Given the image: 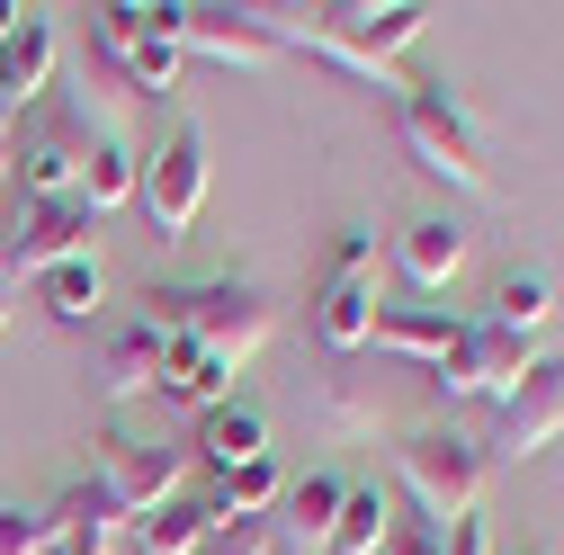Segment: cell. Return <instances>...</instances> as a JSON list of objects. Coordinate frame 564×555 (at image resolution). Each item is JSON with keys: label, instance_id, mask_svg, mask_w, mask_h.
<instances>
[{"label": "cell", "instance_id": "cell-22", "mask_svg": "<svg viewBox=\"0 0 564 555\" xmlns=\"http://www.w3.org/2000/svg\"><path fill=\"white\" fill-rule=\"evenodd\" d=\"M162 394L188 403V412H216V403H234V368H225V359H206V350H188V340H171Z\"/></svg>", "mask_w": 564, "mask_h": 555}, {"label": "cell", "instance_id": "cell-29", "mask_svg": "<svg viewBox=\"0 0 564 555\" xmlns=\"http://www.w3.org/2000/svg\"><path fill=\"white\" fill-rule=\"evenodd\" d=\"M332 278H377V233H368V225H349V233L332 242Z\"/></svg>", "mask_w": 564, "mask_h": 555}, {"label": "cell", "instance_id": "cell-1", "mask_svg": "<svg viewBox=\"0 0 564 555\" xmlns=\"http://www.w3.org/2000/svg\"><path fill=\"white\" fill-rule=\"evenodd\" d=\"M278 45H314L332 54L340 73H368V81H394V63L421 45V28H431V10L421 0H323V10H260Z\"/></svg>", "mask_w": 564, "mask_h": 555}, {"label": "cell", "instance_id": "cell-34", "mask_svg": "<svg viewBox=\"0 0 564 555\" xmlns=\"http://www.w3.org/2000/svg\"><path fill=\"white\" fill-rule=\"evenodd\" d=\"M0 331H10V296H0Z\"/></svg>", "mask_w": 564, "mask_h": 555}, {"label": "cell", "instance_id": "cell-11", "mask_svg": "<svg viewBox=\"0 0 564 555\" xmlns=\"http://www.w3.org/2000/svg\"><path fill=\"white\" fill-rule=\"evenodd\" d=\"M90 206L82 197H54V206H28V225H19V242L0 251V269L10 278H45V269H63V260H82L90 251Z\"/></svg>", "mask_w": 564, "mask_h": 555}, {"label": "cell", "instance_id": "cell-17", "mask_svg": "<svg viewBox=\"0 0 564 555\" xmlns=\"http://www.w3.org/2000/svg\"><path fill=\"white\" fill-rule=\"evenodd\" d=\"M466 251H475V233H466L457 216H421V225H403V242H394V260H403L412 287H448V278L466 269Z\"/></svg>", "mask_w": 564, "mask_h": 555}, {"label": "cell", "instance_id": "cell-25", "mask_svg": "<svg viewBox=\"0 0 564 555\" xmlns=\"http://www.w3.org/2000/svg\"><path fill=\"white\" fill-rule=\"evenodd\" d=\"M206 537H216V511H206V502H162V511L134 520V546H144V555H197Z\"/></svg>", "mask_w": 564, "mask_h": 555}, {"label": "cell", "instance_id": "cell-12", "mask_svg": "<svg viewBox=\"0 0 564 555\" xmlns=\"http://www.w3.org/2000/svg\"><path fill=\"white\" fill-rule=\"evenodd\" d=\"M117 537H126V511L99 493V483L54 493V511H45V555H117Z\"/></svg>", "mask_w": 564, "mask_h": 555}, {"label": "cell", "instance_id": "cell-23", "mask_svg": "<svg viewBox=\"0 0 564 555\" xmlns=\"http://www.w3.org/2000/svg\"><path fill=\"white\" fill-rule=\"evenodd\" d=\"M134 179H144V153H126L117 144V134H99V144H90V162H82V206H90V216H108V206H126L134 197Z\"/></svg>", "mask_w": 564, "mask_h": 555}, {"label": "cell", "instance_id": "cell-9", "mask_svg": "<svg viewBox=\"0 0 564 555\" xmlns=\"http://www.w3.org/2000/svg\"><path fill=\"white\" fill-rule=\"evenodd\" d=\"M529 368H538V340H520V331H502V323H466L457 359L431 368V385H440V394H492V403H502Z\"/></svg>", "mask_w": 564, "mask_h": 555}, {"label": "cell", "instance_id": "cell-16", "mask_svg": "<svg viewBox=\"0 0 564 555\" xmlns=\"http://www.w3.org/2000/svg\"><path fill=\"white\" fill-rule=\"evenodd\" d=\"M197 457L234 475V466H260L269 457V412L260 403H216V412H197Z\"/></svg>", "mask_w": 564, "mask_h": 555}, {"label": "cell", "instance_id": "cell-21", "mask_svg": "<svg viewBox=\"0 0 564 555\" xmlns=\"http://www.w3.org/2000/svg\"><path fill=\"white\" fill-rule=\"evenodd\" d=\"M278 502H288V475H278V457L216 475V493H206V511H216V520H269Z\"/></svg>", "mask_w": 564, "mask_h": 555}, {"label": "cell", "instance_id": "cell-20", "mask_svg": "<svg viewBox=\"0 0 564 555\" xmlns=\"http://www.w3.org/2000/svg\"><path fill=\"white\" fill-rule=\"evenodd\" d=\"M484 323H502V331L538 340V331L555 323V278H546V269H511V278H492V314H484Z\"/></svg>", "mask_w": 564, "mask_h": 555}, {"label": "cell", "instance_id": "cell-32", "mask_svg": "<svg viewBox=\"0 0 564 555\" xmlns=\"http://www.w3.org/2000/svg\"><path fill=\"white\" fill-rule=\"evenodd\" d=\"M19 19H28V10H19V0H0V36H10V28H19Z\"/></svg>", "mask_w": 564, "mask_h": 555}, {"label": "cell", "instance_id": "cell-26", "mask_svg": "<svg viewBox=\"0 0 564 555\" xmlns=\"http://www.w3.org/2000/svg\"><path fill=\"white\" fill-rule=\"evenodd\" d=\"M340 493H349L340 475H305V483H288V537H296V555H305V546H332Z\"/></svg>", "mask_w": 564, "mask_h": 555}, {"label": "cell", "instance_id": "cell-6", "mask_svg": "<svg viewBox=\"0 0 564 555\" xmlns=\"http://www.w3.org/2000/svg\"><path fill=\"white\" fill-rule=\"evenodd\" d=\"M99 448V493L126 511V520H144V511H162V502H180V483H188V448H162V439H90Z\"/></svg>", "mask_w": 564, "mask_h": 555}, {"label": "cell", "instance_id": "cell-14", "mask_svg": "<svg viewBox=\"0 0 564 555\" xmlns=\"http://www.w3.org/2000/svg\"><path fill=\"white\" fill-rule=\"evenodd\" d=\"M368 340H377V350H394V359L448 368V359H457V340H466V323H457V314H440V305H386Z\"/></svg>", "mask_w": 564, "mask_h": 555}, {"label": "cell", "instance_id": "cell-18", "mask_svg": "<svg viewBox=\"0 0 564 555\" xmlns=\"http://www.w3.org/2000/svg\"><path fill=\"white\" fill-rule=\"evenodd\" d=\"M314 331L332 340V350H368V331H377V278H323Z\"/></svg>", "mask_w": 564, "mask_h": 555}, {"label": "cell", "instance_id": "cell-2", "mask_svg": "<svg viewBox=\"0 0 564 555\" xmlns=\"http://www.w3.org/2000/svg\"><path fill=\"white\" fill-rule=\"evenodd\" d=\"M144 305H153V314H144L153 331L188 340V350L225 359V368L260 359V350H269V331H278V305H269L260 287H242V278H206V287H153Z\"/></svg>", "mask_w": 564, "mask_h": 555}, {"label": "cell", "instance_id": "cell-8", "mask_svg": "<svg viewBox=\"0 0 564 555\" xmlns=\"http://www.w3.org/2000/svg\"><path fill=\"white\" fill-rule=\"evenodd\" d=\"M180 54H206L225 63V73H260V63H278L288 45L269 36L260 10H225V0H180Z\"/></svg>", "mask_w": 564, "mask_h": 555}, {"label": "cell", "instance_id": "cell-5", "mask_svg": "<svg viewBox=\"0 0 564 555\" xmlns=\"http://www.w3.org/2000/svg\"><path fill=\"white\" fill-rule=\"evenodd\" d=\"M206 179H216V162H206V126H171L162 144L144 153V179H134V197H144V216L162 242H180L197 225V206H206Z\"/></svg>", "mask_w": 564, "mask_h": 555}, {"label": "cell", "instance_id": "cell-31", "mask_svg": "<svg viewBox=\"0 0 564 555\" xmlns=\"http://www.w3.org/2000/svg\"><path fill=\"white\" fill-rule=\"evenodd\" d=\"M386 555H440V529H431V520H394Z\"/></svg>", "mask_w": 564, "mask_h": 555}, {"label": "cell", "instance_id": "cell-35", "mask_svg": "<svg viewBox=\"0 0 564 555\" xmlns=\"http://www.w3.org/2000/svg\"><path fill=\"white\" fill-rule=\"evenodd\" d=\"M0 287H10V269H0Z\"/></svg>", "mask_w": 564, "mask_h": 555}, {"label": "cell", "instance_id": "cell-19", "mask_svg": "<svg viewBox=\"0 0 564 555\" xmlns=\"http://www.w3.org/2000/svg\"><path fill=\"white\" fill-rule=\"evenodd\" d=\"M386 537H394V493H386V483H349L323 555H386Z\"/></svg>", "mask_w": 564, "mask_h": 555}, {"label": "cell", "instance_id": "cell-3", "mask_svg": "<svg viewBox=\"0 0 564 555\" xmlns=\"http://www.w3.org/2000/svg\"><path fill=\"white\" fill-rule=\"evenodd\" d=\"M394 126H403V153H412L421 171H431V179H448V188H466V197H492L484 126L466 117V99H457L448 81H403Z\"/></svg>", "mask_w": 564, "mask_h": 555}, {"label": "cell", "instance_id": "cell-10", "mask_svg": "<svg viewBox=\"0 0 564 555\" xmlns=\"http://www.w3.org/2000/svg\"><path fill=\"white\" fill-rule=\"evenodd\" d=\"M492 412H502V422H492V448H502V457H538V448H555V439H564V359H538Z\"/></svg>", "mask_w": 564, "mask_h": 555}, {"label": "cell", "instance_id": "cell-4", "mask_svg": "<svg viewBox=\"0 0 564 555\" xmlns=\"http://www.w3.org/2000/svg\"><path fill=\"white\" fill-rule=\"evenodd\" d=\"M394 466H403V493L421 502L431 529L484 511V448H475V439H457V431H412V439L394 448Z\"/></svg>", "mask_w": 564, "mask_h": 555}, {"label": "cell", "instance_id": "cell-28", "mask_svg": "<svg viewBox=\"0 0 564 555\" xmlns=\"http://www.w3.org/2000/svg\"><path fill=\"white\" fill-rule=\"evenodd\" d=\"M0 555H45V511L0 502Z\"/></svg>", "mask_w": 564, "mask_h": 555}, {"label": "cell", "instance_id": "cell-13", "mask_svg": "<svg viewBox=\"0 0 564 555\" xmlns=\"http://www.w3.org/2000/svg\"><path fill=\"white\" fill-rule=\"evenodd\" d=\"M54 54H63V45H54V19H45V10H28L10 36H0V99H10L19 117L54 90Z\"/></svg>", "mask_w": 564, "mask_h": 555}, {"label": "cell", "instance_id": "cell-27", "mask_svg": "<svg viewBox=\"0 0 564 555\" xmlns=\"http://www.w3.org/2000/svg\"><path fill=\"white\" fill-rule=\"evenodd\" d=\"M269 546H278L269 520H216V537H206L197 555H269Z\"/></svg>", "mask_w": 564, "mask_h": 555}, {"label": "cell", "instance_id": "cell-15", "mask_svg": "<svg viewBox=\"0 0 564 555\" xmlns=\"http://www.w3.org/2000/svg\"><path fill=\"white\" fill-rule=\"evenodd\" d=\"M162 368H171V331H153V323H134V331H117L108 350H99V394H108V403H134V394H162Z\"/></svg>", "mask_w": 564, "mask_h": 555}, {"label": "cell", "instance_id": "cell-24", "mask_svg": "<svg viewBox=\"0 0 564 555\" xmlns=\"http://www.w3.org/2000/svg\"><path fill=\"white\" fill-rule=\"evenodd\" d=\"M36 287H45V314H54V323H90V314H99V296H108V269H99V251H82V260L45 269Z\"/></svg>", "mask_w": 564, "mask_h": 555}, {"label": "cell", "instance_id": "cell-33", "mask_svg": "<svg viewBox=\"0 0 564 555\" xmlns=\"http://www.w3.org/2000/svg\"><path fill=\"white\" fill-rule=\"evenodd\" d=\"M0 179H10V144H0Z\"/></svg>", "mask_w": 564, "mask_h": 555}, {"label": "cell", "instance_id": "cell-7", "mask_svg": "<svg viewBox=\"0 0 564 555\" xmlns=\"http://www.w3.org/2000/svg\"><path fill=\"white\" fill-rule=\"evenodd\" d=\"M90 144H99L90 117H19V134H10V171H19V188H28L36 206H54V197L82 188Z\"/></svg>", "mask_w": 564, "mask_h": 555}, {"label": "cell", "instance_id": "cell-30", "mask_svg": "<svg viewBox=\"0 0 564 555\" xmlns=\"http://www.w3.org/2000/svg\"><path fill=\"white\" fill-rule=\"evenodd\" d=\"M440 555H492V529H484V511H475V520H448V529H440Z\"/></svg>", "mask_w": 564, "mask_h": 555}]
</instances>
